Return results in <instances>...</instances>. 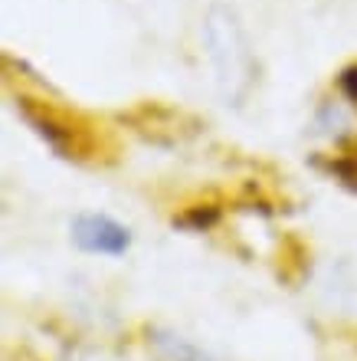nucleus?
<instances>
[{
    "label": "nucleus",
    "instance_id": "1",
    "mask_svg": "<svg viewBox=\"0 0 357 361\" xmlns=\"http://www.w3.org/2000/svg\"><path fill=\"white\" fill-rule=\"evenodd\" d=\"M203 47H207L216 89L223 92L226 102L239 105L256 82V56L230 7L207 10V17H203Z\"/></svg>",
    "mask_w": 357,
    "mask_h": 361
},
{
    "label": "nucleus",
    "instance_id": "2",
    "mask_svg": "<svg viewBox=\"0 0 357 361\" xmlns=\"http://www.w3.org/2000/svg\"><path fill=\"white\" fill-rule=\"evenodd\" d=\"M17 109L20 115L33 125V132L43 138V142L53 148L63 158H75V161H85V158H95V135L92 128L69 115L66 109H59L56 102L49 99H33V95H17Z\"/></svg>",
    "mask_w": 357,
    "mask_h": 361
},
{
    "label": "nucleus",
    "instance_id": "3",
    "mask_svg": "<svg viewBox=\"0 0 357 361\" xmlns=\"http://www.w3.org/2000/svg\"><path fill=\"white\" fill-rule=\"evenodd\" d=\"M73 240L75 247L95 257H122L132 247V233L108 214H79L73 220Z\"/></svg>",
    "mask_w": 357,
    "mask_h": 361
},
{
    "label": "nucleus",
    "instance_id": "4",
    "mask_svg": "<svg viewBox=\"0 0 357 361\" xmlns=\"http://www.w3.org/2000/svg\"><path fill=\"white\" fill-rule=\"evenodd\" d=\"M154 348H158L161 361H210L197 345L174 332H154Z\"/></svg>",
    "mask_w": 357,
    "mask_h": 361
},
{
    "label": "nucleus",
    "instance_id": "5",
    "mask_svg": "<svg viewBox=\"0 0 357 361\" xmlns=\"http://www.w3.org/2000/svg\"><path fill=\"white\" fill-rule=\"evenodd\" d=\"M328 171L334 174V178H338L344 188H351L357 194V152H338V154H331Z\"/></svg>",
    "mask_w": 357,
    "mask_h": 361
},
{
    "label": "nucleus",
    "instance_id": "6",
    "mask_svg": "<svg viewBox=\"0 0 357 361\" xmlns=\"http://www.w3.org/2000/svg\"><path fill=\"white\" fill-rule=\"evenodd\" d=\"M338 89L351 105H357V63H351L338 73Z\"/></svg>",
    "mask_w": 357,
    "mask_h": 361
}]
</instances>
